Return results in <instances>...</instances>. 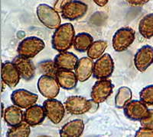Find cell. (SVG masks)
Instances as JSON below:
<instances>
[{"instance_id":"16","label":"cell","mask_w":153,"mask_h":137,"mask_svg":"<svg viewBox=\"0 0 153 137\" xmlns=\"http://www.w3.org/2000/svg\"><path fill=\"white\" fill-rule=\"evenodd\" d=\"M45 110L44 106L34 104L25 110L24 112V121L31 127L40 125L45 121L46 117Z\"/></svg>"},{"instance_id":"8","label":"cell","mask_w":153,"mask_h":137,"mask_svg":"<svg viewBox=\"0 0 153 137\" xmlns=\"http://www.w3.org/2000/svg\"><path fill=\"white\" fill-rule=\"evenodd\" d=\"M123 110L126 116L133 121H141L149 114L147 104L141 100L130 101L127 103Z\"/></svg>"},{"instance_id":"1","label":"cell","mask_w":153,"mask_h":137,"mask_svg":"<svg viewBox=\"0 0 153 137\" xmlns=\"http://www.w3.org/2000/svg\"><path fill=\"white\" fill-rule=\"evenodd\" d=\"M75 30L71 23L61 24L55 30L52 36L51 44L54 50L58 52L68 51L74 44Z\"/></svg>"},{"instance_id":"31","label":"cell","mask_w":153,"mask_h":137,"mask_svg":"<svg viewBox=\"0 0 153 137\" xmlns=\"http://www.w3.org/2000/svg\"><path fill=\"white\" fill-rule=\"evenodd\" d=\"M71 0H56L55 3H54V8L58 12H61L62 9L65 6L68 2H69Z\"/></svg>"},{"instance_id":"13","label":"cell","mask_w":153,"mask_h":137,"mask_svg":"<svg viewBox=\"0 0 153 137\" xmlns=\"http://www.w3.org/2000/svg\"><path fill=\"white\" fill-rule=\"evenodd\" d=\"M11 100L15 105L22 109H27L36 104L38 95L25 89H18L12 92Z\"/></svg>"},{"instance_id":"34","label":"cell","mask_w":153,"mask_h":137,"mask_svg":"<svg viewBox=\"0 0 153 137\" xmlns=\"http://www.w3.org/2000/svg\"><path fill=\"white\" fill-rule=\"evenodd\" d=\"M1 83H2V92H3V91H4V85H5V84L4 83V82H2H2H1Z\"/></svg>"},{"instance_id":"17","label":"cell","mask_w":153,"mask_h":137,"mask_svg":"<svg viewBox=\"0 0 153 137\" xmlns=\"http://www.w3.org/2000/svg\"><path fill=\"white\" fill-rule=\"evenodd\" d=\"M94 60L90 57H82L78 60L74 72L79 82H84L94 74Z\"/></svg>"},{"instance_id":"32","label":"cell","mask_w":153,"mask_h":137,"mask_svg":"<svg viewBox=\"0 0 153 137\" xmlns=\"http://www.w3.org/2000/svg\"><path fill=\"white\" fill-rule=\"evenodd\" d=\"M126 2L131 6H143L148 3L150 0H126Z\"/></svg>"},{"instance_id":"24","label":"cell","mask_w":153,"mask_h":137,"mask_svg":"<svg viewBox=\"0 0 153 137\" xmlns=\"http://www.w3.org/2000/svg\"><path fill=\"white\" fill-rule=\"evenodd\" d=\"M107 47L108 43L105 40L94 41L91 47H89V49L87 50V56L92 59L93 60L99 59L100 56H102L104 54V52Z\"/></svg>"},{"instance_id":"2","label":"cell","mask_w":153,"mask_h":137,"mask_svg":"<svg viewBox=\"0 0 153 137\" xmlns=\"http://www.w3.org/2000/svg\"><path fill=\"white\" fill-rule=\"evenodd\" d=\"M36 14L43 25L51 30H56L61 25L59 12L47 4H40L37 7Z\"/></svg>"},{"instance_id":"19","label":"cell","mask_w":153,"mask_h":137,"mask_svg":"<svg viewBox=\"0 0 153 137\" xmlns=\"http://www.w3.org/2000/svg\"><path fill=\"white\" fill-rule=\"evenodd\" d=\"M55 78L60 86L65 90L74 89L78 82L75 72L74 73L72 70H59Z\"/></svg>"},{"instance_id":"4","label":"cell","mask_w":153,"mask_h":137,"mask_svg":"<svg viewBox=\"0 0 153 137\" xmlns=\"http://www.w3.org/2000/svg\"><path fill=\"white\" fill-rule=\"evenodd\" d=\"M45 47V43L43 40L37 37H28L20 42L17 52L21 56L31 59L43 51Z\"/></svg>"},{"instance_id":"23","label":"cell","mask_w":153,"mask_h":137,"mask_svg":"<svg viewBox=\"0 0 153 137\" xmlns=\"http://www.w3.org/2000/svg\"><path fill=\"white\" fill-rule=\"evenodd\" d=\"M139 32L146 39L153 37V13L144 16L139 24Z\"/></svg>"},{"instance_id":"9","label":"cell","mask_w":153,"mask_h":137,"mask_svg":"<svg viewBox=\"0 0 153 137\" xmlns=\"http://www.w3.org/2000/svg\"><path fill=\"white\" fill-rule=\"evenodd\" d=\"M43 106L45 110L46 116L51 123L58 124L65 116V109L62 103L55 98H48L44 101Z\"/></svg>"},{"instance_id":"15","label":"cell","mask_w":153,"mask_h":137,"mask_svg":"<svg viewBox=\"0 0 153 137\" xmlns=\"http://www.w3.org/2000/svg\"><path fill=\"white\" fill-rule=\"evenodd\" d=\"M12 63L17 68L22 78L29 81L35 77L36 68L30 59L19 55L12 60Z\"/></svg>"},{"instance_id":"29","label":"cell","mask_w":153,"mask_h":137,"mask_svg":"<svg viewBox=\"0 0 153 137\" xmlns=\"http://www.w3.org/2000/svg\"><path fill=\"white\" fill-rule=\"evenodd\" d=\"M136 137H153V129L142 127L136 131Z\"/></svg>"},{"instance_id":"28","label":"cell","mask_w":153,"mask_h":137,"mask_svg":"<svg viewBox=\"0 0 153 137\" xmlns=\"http://www.w3.org/2000/svg\"><path fill=\"white\" fill-rule=\"evenodd\" d=\"M140 100L147 105H153V85H148L139 93Z\"/></svg>"},{"instance_id":"18","label":"cell","mask_w":153,"mask_h":137,"mask_svg":"<svg viewBox=\"0 0 153 137\" xmlns=\"http://www.w3.org/2000/svg\"><path fill=\"white\" fill-rule=\"evenodd\" d=\"M54 60L59 70L73 71L76 68L79 59L75 54L65 51V52H59V53L54 57Z\"/></svg>"},{"instance_id":"14","label":"cell","mask_w":153,"mask_h":137,"mask_svg":"<svg viewBox=\"0 0 153 137\" xmlns=\"http://www.w3.org/2000/svg\"><path fill=\"white\" fill-rule=\"evenodd\" d=\"M2 81L9 88H15L19 83L21 75L12 62H5L2 64Z\"/></svg>"},{"instance_id":"25","label":"cell","mask_w":153,"mask_h":137,"mask_svg":"<svg viewBox=\"0 0 153 137\" xmlns=\"http://www.w3.org/2000/svg\"><path fill=\"white\" fill-rule=\"evenodd\" d=\"M132 96V91L129 88L125 86L120 88L115 97L116 107L120 109H123L127 103L131 101Z\"/></svg>"},{"instance_id":"3","label":"cell","mask_w":153,"mask_h":137,"mask_svg":"<svg viewBox=\"0 0 153 137\" xmlns=\"http://www.w3.org/2000/svg\"><path fill=\"white\" fill-rule=\"evenodd\" d=\"M97 104L92 99L88 100L82 96H70L65 102V108L68 113L72 115H82L91 111L94 105Z\"/></svg>"},{"instance_id":"20","label":"cell","mask_w":153,"mask_h":137,"mask_svg":"<svg viewBox=\"0 0 153 137\" xmlns=\"http://www.w3.org/2000/svg\"><path fill=\"white\" fill-rule=\"evenodd\" d=\"M84 123L82 120L76 119L68 122L60 130L61 137H79L83 134Z\"/></svg>"},{"instance_id":"22","label":"cell","mask_w":153,"mask_h":137,"mask_svg":"<svg viewBox=\"0 0 153 137\" xmlns=\"http://www.w3.org/2000/svg\"><path fill=\"white\" fill-rule=\"evenodd\" d=\"M94 42L93 37L90 34L82 32V33L76 34L74 40V48L75 51L80 53H84L87 51L89 47Z\"/></svg>"},{"instance_id":"33","label":"cell","mask_w":153,"mask_h":137,"mask_svg":"<svg viewBox=\"0 0 153 137\" xmlns=\"http://www.w3.org/2000/svg\"><path fill=\"white\" fill-rule=\"evenodd\" d=\"M94 2L100 7H103L108 3L109 0H94Z\"/></svg>"},{"instance_id":"21","label":"cell","mask_w":153,"mask_h":137,"mask_svg":"<svg viewBox=\"0 0 153 137\" xmlns=\"http://www.w3.org/2000/svg\"><path fill=\"white\" fill-rule=\"evenodd\" d=\"M3 118L9 127H14L24 121V112L21 108L14 104L5 109Z\"/></svg>"},{"instance_id":"6","label":"cell","mask_w":153,"mask_h":137,"mask_svg":"<svg viewBox=\"0 0 153 137\" xmlns=\"http://www.w3.org/2000/svg\"><path fill=\"white\" fill-rule=\"evenodd\" d=\"M114 70V62L109 53H104L94 63V76L97 79H107Z\"/></svg>"},{"instance_id":"5","label":"cell","mask_w":153,"mask_h":137,"mask_svg":"<svg viewBox=\"0 0 153 137\" xmlns=\"http://www.w3.org/2000/svg\"><path fill=\"white\" fill-rule=\"evenodd\" d=\"M136 38V33L130 28L119 29L113 37V47L117 52H123L129 48Z\"/></svg>"},{"instance_id":"27","label":"cell","mask_w":153,"mask_h":137,"mask_svg":"<svg viewBox=\"0 0 153 137\" xmlns=\"http://www.w3.org/2000/svg\"><path fill=\"white\" fill-rule=\"evenodd\" d=\"M37 69L39 73L42 75H50L53 77H56V75L59 70L54 60H50V59L42 61L38 63L37 65Z\"/></svg>"},{"instance_id":"7","label":"cell","mask_w":153,"mask_h":137,"mask_svg":"<svg viewBox=\"0 0 153 137\" xmlns=\"http://www.w3.org/2000/svg\"><path fill=\"white\" fill-rule=\"evenodd\" d=\"M37 86L40 94L49 99L55 98L59 94L61 88L55 77L45 75H42L38 78Z\"/></svg>"},{"instance_id":"12","label":"cell","mask_w":153,"mask_h":137,"mask_svg":"<svg viewBox=\"0 0 153 137\" xmlns=\"http://www.w3.org/2000/svg\"><path fill=\"white\" fill-rule=\"evenodd\" d=\"M153 63V47L145 45L139 49L134 56V65L140 73H144Z\"/></svg>"},{"instance_id":"10","label":"cell","mask_w":153,"mask_h":137,"mask_svg":"<svg viewBox=\"0 0 153 137\" xmlns=\"http://www.w3.org/2000/svg\"><path fill=\"white\" fill-rule=\"evenodd\" d=\"M113 83L109 79H100L96 82L91 91V99L97 104L106 101L113 92Z\"/></svg>"},{"instance_id":"30","label":"cell","mask_w":153,"mask_h":137,"mask_svg":"<svg viewBox=\"0 0 153 137\" xmlns=\"http://www.w3.org/2000/svg\"><path fill=\"white\" fill-rule=\"evenodd\" d=\"M142 127L153 129V110H149V114L140 121Z\"/></svg>"},{"instance_id":"11","label":"cell","mask_w":153,"mask_h":137,"mask_svg":"<svg viewBox=\"0 0 153 137\" xmlns=\"http://www.w3.org/2000/svg\"><path fill=\"white\" fill-rule=\"evenodd\" d=\"M88 6L86 3L77 0H71L61 11V16L65 19L74 21L86 15Z\"/></svg>"},{"instance_id":"26","label":"cell","mask_w":153,"mask_h":137,"mask_svg":"<svg viewBox=\"0 0 153 137\" xmlns=\"http://www.w3.org/2000/svg\"><path fill=\"white\" fill-rule=\"evenodd\" d=\"M31 133V126L26 122H22L18 125L11 127L8 130V137H28Z\"/></svg>"}]
</instances>
